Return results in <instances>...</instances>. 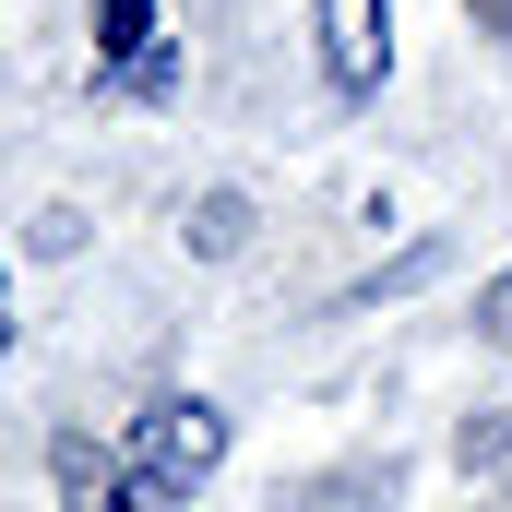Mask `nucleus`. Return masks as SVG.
<instances>
[{
  "instance_id": "nucleus-1",
  "label": "nucleus",
  "mask_w": 512,
  "mask_h": 512,
  "mask_svg": "<svg viewBox=\"0 0 512 512\" xmlns=\"http://www.w3.org/2000/svg\"><path fill=\"white\" fill-rule=\"evenodd\" d=\"M215 465H227V405H203V393H167V405L143 417V441H131L143 501H191Z\"/></svg>"
},
{
  "instance_id": "nucleus-2",
  "label": "nucleus",
  "mask_w": 512,
  "mask_h": 512,
  "mask_svg": "<svg viewBox=\"0 0 512 512\" xmlns=\"http://www.w3.org/2000/svg\"><path fill=\"white\" fill-rule=\"evenodd\" d=\"M382 60H393L382 0H322V72H334V96H382Z\"/></svg>"
},
{
  "instance_id": "nucleus-3",
  "label": "nucleus",
  "mask_w": 512,
  "mask_h": 512,
  "mask_svg": "<svg viewBox=\"0 0 512 512\" xmlns=\"http://www.w3.org/2000/svg\"><path fill=\"white\" fill-rule=\"evenodd\" d=\"M48 477H60V512H143V477H131L120 453H96L84 429L48 441Z\"/></svg>"
},
{
  "instance_id": "nucleus-4",
  "label": "nucleus",
  "mask_w": 512,
  "mask_h": 512,
  "mask_svg": "<svg viewBox=\"0 0 512 512\" xmlns=\"http://www.w3.org/2000/svg\"><path fill=\"white\" fill-rule=\"evenodd\" d=\"M239 239H251V203H239V191H203V203H191V251H203V262H227Z\"/></svg>"
},
{
  "instance_id": "nucleus-5",
  "label": "nucleus",
  "mask_w": 512,
  "mask_h": 512,
  "mask_svg": "<svg viewBox=\"0 0 512 512\" xmlns=\"http://www.w3.org/2000/svg\"><path fill=\"white\" fill-rule=\"evenodd\" d=\"M96 24H108L96 48H108V60H131V72H143V48H155V0H108Z\"/></svg>"
},
{
  "instance_id": "nucleus-6",
  "label": "nucleus",
  "mask_w": 512,
  "mask_h": 512,
  "mask_svg": "<svg viewBox=\"0 0 512 512\" xmlns=\"http://www.w3.org/2000/svg\"><path fill=\"white\" fill-rule=\"evenodd\" d=\"M477 334H489V346H512V274H489V298H477Z\"/></svg>"
},
{
  "instance_id": "nucleus-7",
  "label": "nucleus",
  "mask_w": 512,
  "mask_h": 512,
  "mask_svg": "<svg viewBox=\"0 0 512 512\" xmlns=\"http://www.w3.org/2000/svg\"><path fill=\"white\" fill-rule=\"evenodd\" d=\"M465 465H512V429H465Z\"/></svg>"
},
{
  "instance_id": "nucleus-8",
  "label": "nucleus",
  "mask_w": 512,
  "mask_h": 512,
  "mask_svg": "<svg viewBox=\"0 0 512 512\" xmlns=\"http://www.w3.org/2000/svg\"><path fill=\"white\" fill-rule=\"evenodd\" d=\"M0 358H12V286H0Z\"/></svg>"
}]
</instances>
